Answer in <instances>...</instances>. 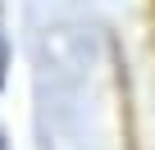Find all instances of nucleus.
I'll return each instance as SVG.
<instances>
[{
    "instance_id": "obj_1",
    "label": "nucleus",
    "mask_w": 155,
    "mask_h": 150,
    "mask_svg": "<svg viewBox=\"0 0 155 150\" xmlns=\"http://www.w3.org/2000/svg\"><path fill=\"white\" fill-rule=\"evenodd\" d=\"M0 78H5V46H0Z\"/></svg>"
}]
</instances>
